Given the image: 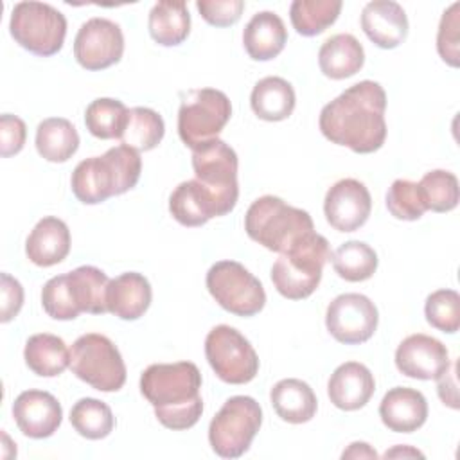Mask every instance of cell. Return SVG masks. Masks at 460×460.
<instances>
[{"instance_id":"484cf974","label":"cell","mask_w":460,"mask_h":460,"mask_svg":"<svg viewBox=\"0 0 460 460\" xmlns=\"http://www.w3.org/2000/svg\"><path fill=\"white\" fill-rule=\"evenodd\" d=\"M365 63V50L352 34H334L318 50V65L323 75L345 79L358 74Z\"/></svg>"},{"instance_id":"7c38bea8","label":"cell","mask_w":460,"mask_h":460,"mask_svg":"<svg viewBox=\"0 0 460 460\" xmlns=\"http://www.w3.org/2000/svg\"><path fill=\"white\" fill-rule=\"evenodd\" d=\"M192 169L196 180L207 187L225 214L232 212L237 198V155L221 138H212L192 149Z\"/></svg>"},{"instance_id":"7dc6e473","label":"cell","mask_w":460,"mask_h":460,"mask_svg":"<svg viewBox=\"0 0 460 460\" xmlns=\"http://www.w3.org/2000/svg\"><path fill=\"white\" fill-rule=\"evenodd\" d=\"M399 456H424L419 449H413V447H410V446H395L394 449H390V451H386L385 453V458H399Z\"/></svg>"},{"instance_id":"7bdbcfd3","label":"cell","mask_w":460,"mask_h":460,"mask_svg":"<svg viewBox=\"0 0 460 460\" xmlns=\"http://www.w3.org/2000/svg\"><path fill=\"white\" fill-rule=\"evenodd\" d=\"M27 138L25 122L11 113L0 117V155L4 158L13 156L23 149Z\"/></svg>"},{"instance_id":"cb8c5ba5","label":"cell","mask_w":460,"mask_h":460,"mask_svg":"<svg viewBox=\"0 0 460 460\" xmlns=\"http://www.w3.org/2000/svg\"><path fill=\"white\" fill-rule=\"evenodd\" d=\"M288 41V31L282 18L271 11H261L250 18L243 31V45L255 61L277 58Z\"/></svg>"},{"instance_id":"277c9868","label":"cell","mask_w":460,"mask_h":460,"mask_svg":"<svg viewBox=\"0 0 460 460\" xmlns=\"http://www.w3.org/2000/svg\"><path fill=\"white\" fill-rule=\"evenodd\" d=\"M327 261H331L329 243L313 230L273 262L271 282L289 300L307 298L318 288Z\"/></svg>"},{"instance_id":"ee69618b","label":"cell","mask_w":460,"mask_h":460,"mask_svg":"<svg viewBox=\"0 0 460 460\" xmlns=\"http://www.w3.org/2000/svg\"><path fill=\"white\" fill-rule=\"evenodd\" d=\"M0 291H2V323L11 322L23 305V288L9 273L0 275Z\"/></svg>"},{"instance_id":"7402d4cb","label":"cell","mask_w":460,"mask_h":460,"mask_svg":"<svg viewBox=\"0 0 460 460\" xmlns=\"http://www.w3.org/2000/svg\"><path fill=\"white\" fill-rule=\"evenodd\" d=\"M70 252V230L65 221L54 216H47L36 223L31 230L25 253L36 266L49 268L65 261Z\"/></svg>"},{"instance_id":"ac0fdd59","label":"cell","mask_w":460,"mask_h":460,"mask_svg":"<svg viewBox=\"0 0 460 460\" xmlns=\"http://www.w3.org/2000/svg\"><path fill=\"white\" fill-rule=\"evenodd\" d=\"M361 29L379 49H395L406 40L408 18L397 2L374 0L361 11Z\"/></svg>"},{"instance_id":"f6af8a7d","label":"cell","mask_w":460,"mask_h":460,"mask_svg":"<svg viewBox=\"0 0 460 460\" xmlns=\"http://www.w3.org/2000/svg\"><path fill=\"white\" fill-rule=\"evenodd\" d=\"M456 367V365H455ZM455 367H453V372H444L437 381V392H438V397L442 399L444 404H447L449 408L456 410L458 408V394H456V377H455Z\"/></svg>"},{"instance_id":"60d3db41","label":"cell","mask_w":460,"mask_h":460,"mask_svg":"<svg viewBox=\"0 0 460 460\" xmlns=\"http://www.w3.org/2000/svg\"><path fill=\"white\" fill-rule=\"evenodd\" d=\"M458 9L460 4L455 2L447 11H444L437 32V50L451 66H458Z\"/></svg>"},{"instance_id":"e0dca14e","label":"cell","mask_w":460,"mask_h":460,"mask_svg":"<svg viewBox=\"0 0 460 460\" xmlns=\"http://www.w3.org/2000/svg\"><path fill=\"white\" fill-rule=\"evenodd\" d=\"M13 417L25 437L47 438L58 431L63 420V408L45 390H25L13 402Z\"/></svg>"},{"instance_id":"e575fe53","label":"cell","mask_w":460,"mask_h":460,"mask_svg":"<svg viewBox=\"0 0 460 460\" xmlns=\"http://www.w3.org/2000/svg\"><path fill=\"white\" fill-rule=\"evenodd\" d=\"M128 108L119 99L99 97L86 106L84 124L86 129L102 140L120 138L126 122H128Z\"/></svg>"},{"instance_id":"7a4b0ae2","label":"cell","mask_w":460,"mask_h":460,"mask_svg":"<svg viewBox=\"0 0 460 460\" xmlns=\"http://www.w3.org/2000/svg\"><path fill=\"white\" fill-rule=\"evenodd\" d=\"M201 374L190 361L155 363L140 376V392L153 406L158 422L169 429L192 428L201 413Z\"/></svg>"},{"instance_id":"9a60e30c","label":"cell","mask_w":460,"mask_h":460,"mask_svg":"<svg viewBox=\"0 0 460 460\" xmlns=\"http://www.w3.org/2000/svg\"><path fill=\"white\" fill-rule=\"evenodd\" d=\"M372 210L368 189L354 178L336 181L325 194L323 212L327 223L338 232H354L361 228Z\"/></svg>"},{"instance_id":"30bf717a","label":"cell","mask_w":460,"mask_h":460,"mask_svg":"<svg viewBox=\"0 0 460 460\" xmlns=\"http://www.w3.org/2000/svg\"><path fill=\"white\" fill-rule=\"evenodd\" d=\"M207 289L212 298L235 316H253L262 311L266 293L257 277L241 262L219 261L207 271Z\"/></svg>"},{"instance_id":"6da1fadb","label":"cell","mask_w":460,"mask_h":460,"mask_svg":"<svg viewBox=\"0 0 460 460\" xmlns=\"http://www.w3.org/2000/svg\"><path fill=\"white\" fill-rule=\"evenodd\" d=\"M386 93L376 81H359L320 111V131L332 144L354 153L377 151L386 138Z\"/></svg>"},{"instance_id":"f546056e","label":"cell","mask_w":460,"mask_h":460,"mask_svg":"<svg viewBox=\"0 0 460 460\" xmlns=\"http://www.w3.org/2000/svg\"><path fill=\"white\" fill-rule=\"evenodd\" d=\"M79 147V135L74 124L63 117H50L38 124L36 149L41 158L63 164L75 155Z\"/></svg>"},{"instance_id":"f1b7e54d","label":"cell","mask_w":460,"mask_h":460,"mask_svg":"<svg viewBox=\"0 0 460 460\" xmlns=\"http://www.w3.org/2000/svg\"><path fill=\"white\" fill-rule=\"evenodd\" d=\"M23 358L27 367L41 377H54L70 367V350L66 343L49 332L34 334L27 340L23 349Z\"/></svg>"},{"instance_id":"ffe728a7","label":"cell","mask_w":460,"mask_h":460,"mask_svg":"<svg viewBox=\"0 0 460 460\" xmlns=\"http://www.w3.org/2000/svg\"><path fill=\"white\" fill-rule=\"evenodd\" d=\"M379 417L390 431L411 433L426 422L428 401L415 388L394 386L379 404Z\"/></svg>"},{"instance_id":"d6986e66","label":"cell","mask_w":460,"mask_h":460,"mask_svg":"<svg viewBox=\"0 0 460 460\" xmlns=\"http://www.w3.org/2000/svg\"><path fill=\"white\" fill-rule=\"evenodd\" d=\"M376 381L372 372L358 361L341 363L329 377L327 394L331 402L345 411L363 408L374 395Z\"/></svg>"},{"instance_id":"5b68a950","label":"cell","mask_w":460,"mask_h":460,"mask_svg":"<svg viewBox=\"0 0 460 460\" xmlns=\"http://www.w3.org/2000/svg\"><path fill=\"white\" fill-rule=\"evenodd\" d=\"M244 230L252 241L271 252L284 253L300 237L313 232L314 226L309 212L268 194L255 199L246 210Z\"/></svg>"},{"instance_id":"ba28073f","label":"cell","mask_w":460,"mask_h":460,"mask_svg":"<svg viewBox=\"0 0 460 460\" xmlns=\"http://www.w3.org/2000/svg\"><path fill=\"white\" fill-rule=\"evenodd\" d=\"M9 31L25 50L49 58L61 50L66 36V18L43 2H18L11 13Z\"/></svg>"},{"instance_id":"74e56055","label":"cell","mask_w":460,"mask_h":460,"mask_svg":"<svg viewBox=\"0 0 460 460\" xmlns=\"http://www.w3.org/2000/svg\"><path fill=\"white\" fill-rule=\"evenodd\" d=\"M426 320L442 332H456L460 329V295L455 289H437L426 298Z\"/></svg>"},{"instance_id":"8d00e7d4","label":"cell","mask_w":460,"mask_h":460,"mask_svg":"<svg viewBox=\"0 0 460 460\" xmlns=\"http://www.w3.org/2000/svg\"><path fill=\"white\" fill-rule=\"evenodd\" d=\"M419 189L428 210L449 212L458 205V180L444 169L429 171L419 181Z\"/></svg>"},{"instance_id":"8fae6325","label":"cell","mask_w":460,"mask_h":460,"mask_svg":"<svg viewBox=\"0 0 460 460\" xmlns=\"http://www.w3.org/2000/svg\"><path fill=\"white\" fill-rule=\"evenodd\" d=\"M205 356L216 376L228 385L250 383L259 372L252 343L230 325H216L205 338Z\"/></svg>"},{"instance_id":"4316f807","label":"cell","mask_w":460,"mask_h":460,"mask_svg":"<svg viewBox=\"0 0 460 460\" xmlns=\"http://www.w3.org/2000/svg\"><path fill=\"white\" fill-rule=\"evenodd\" d=\"M295 102L296 97L291 83L277 75H268L255 83L250 95L253 113L268 122L288 119L295 110Z\"/></svg>"},{"instance_id":"f35d334b","label":"cell","mask_w":460,"mask_h":460,"mask_svg":"<svg viewBox=\"0 0 460 460\" xmlns=\"http://www.w3.org/2000/svg\"><path fill=\"white\" fill-rule=\"evenodd\" d=\"M388 212L402 221H415L428 210L419 183L410 180H395L386 192Z\"/></svg>"},{"instance_id":"4fadbf2b","label":"cell","mask_w":460,"mask_h":460,"mask_svg":"<svg viewBox=\"0 0 460 460\" xmlns=\"http://www.w3.org/2000/svg\"><path fill=\"white\" fill-rule=\"evenodd\" d=\"M377 307L361 293L338 295L325 313L327 331L336 341L345 345L368 341L377 329Z\"/></svg>"},{"instance_id":"b9f144b4","label":"cell","mask_w":460,"mask_h":460,"mask_svg":"<svg viewBox=\"0 0 460 460\" xmlns=\"http://www.w3.org/2000/svg\"><path fill=\"white\" fill-rule=\"evenodd\" d=\"M196 7L201 18L216 27H230L239 22L244 2L243 0H198Z\"/></svg>"},{"instance_id":"5bb4252c","label":"cell","mask_w":460,"mask_h":460,"mask_svg":"<svg viewBox=\"0 0 460 460\" xmlns=\"http://www.w3.org/2000/svg\"><path fill=\"white\" fill-rule=\"evenodd\" d=\"M124 54V36L120 27L108 18H90L74 40V56L86 70H104L120 61Z\"/></svg>"},{"instance_id":"1f68e13d","label":"cell","mask_w":460,"mask_h":460,"mask_svg":"<svg viewBox=\"0 0 460 460\" xmlns=\"http://www.w3.org/2000/svg\"><path fill=\"white\" fill-rule=\"evenodd\" d=\"M331 262L340 279L363 282L376 273L377 253L363 241H347L331 253Z\"/></svg>"},{"instance_id":"d4e9b609","label":"cell","mask_w":460,"mask_h":460,"mask_svg":"<svg viewBox=\"0 0 460 460\" xmlns=\"http://www.w3.org/2000/svg\"><path fill=\"white\" fill-rule=\"evenodd\" d=\"M270 401L275 413L289 424L309 422L318 408L316 395L313 388L295 377L280 379L270 392Z\"/></svg>"},{"instance_id":"44dd1931","label":"cell","mask_w":460,"mask_h":460,"mask_svg":"<svg viewBox=\"0 0 460 460\" xmlns=\"http://www.w3.org/2000/svg\"><path fill=\"white\" fill-rule=\"evenodd\" d=\"M169 212L183 226H201L223 216L214 194L198 180L181 181L169 196Z\"/></svg>"},{"instance_id":"d6a6232c","label":"cell","mask_w":460,"mask_h":460,"mask_svg":"<svg viewBox=\"0 0 460 460\" xmlns=\"http://www.w3.org/2000/svg\"><path fill=\"white\" fill-rule=\"evenodd\" d=\"M164 133L165 124L162 115L151 108L137 106L128 111V122L119 140L135 151H149L162 142Z\"/></svg>"},{"instance_id":"603a6c76","label":"cell","mask_w":460,"mask_h":460,"mask_svg":"<svg viewBox=\"0 0 460 460\" xmlns=\"http://www.w3.org/2000/svg\"><path fill=\"white\" fill-rule=\"evenodd\" d=\"M153 291L149 280L137 271H128L108 284V313L120 320H138L151 305Z\"/></svg>"},{"instance_id":"836d02e7","label":"cell","mask_w":460,"mask_h":460,"mask_svg":"<svg viewBox=\"0 0 460 460\" xmlns=\"http://www.w3.org/2000/svg\"><path fill=\"white\" fill-rule=\"evenodd\" d=\"M340 11V0H295L289 7V18L298 34L316 36L338 20Z\"/></svg>"},{"instance_id":"8992f818","label":"cell","mask_w":460,"mask_h":460,"mask_svg":"<svg viewBox=\"0 0 460 460\" xmlns=\"http://www.w3.org/2000/svg\"><path fill=\"white\" fill-rule=\"evenodd\" d=\"M261 424V404L250 395H234L210 420L208 442L221 458H239L250 449Z\"/></svg>"},{"instance_id":"3957f363","label":"cell","mask_w":460,"mask_h":460,"mask_svg":"<svg viewBox=\"0 0 460 460\" xmlns=\"http://www.w3.org/2000/svg\"><path fill=\"white\" fill-rule=\"evenodd\" d=\"M142 160L138 151L128 146L108 149L102 156L79 162L72 172L70 185L74 196L84 205H97L110 196H119L133 189L140 178Z\"/></svg>"},{"instance_id":"2e32d148","label":"cell","mask_w":460,"mask_h":460,"mask_svg":"<svg viewBox=\"0 0 460 460\" xmlns=\"http://www.w3.org/2000/svg\"><path fill=\"white\" fill-rule=\"evenodd\" d=\"M395 367L411 379H438L449 370V352L446 345L428 334H411L404 338L395 350Z\"/></svg>"},{"instance_id":"ab89813d","label":"cell","mask_w":460,"mask_h":460,"mask_svg":"<svg viewBox=\"0 0 460 460\" xmlns=\"http://www.w3.org/2000/svg\"><path fill=\"white\" fill-rule=\"evenodd\" d=\"M41 305L54 320H74L79 316L81 311L74 300L66 273L47 280L41 289Z\"/></svg>"},{"instance_id":"9c48e42d","label":"cell","mask_w":460,"mask_h":460,"mask_svg":"<svg viewBox=\"0 0 460 460\" xmlns=\"http://www.w3.org/2000/svg\"><path fill=\"white\" fill-rule=\"evenodd\" d=\"M232 115L226 93L216 88L190 90L178 111V135L185 146H198L217 138Z\"/></svg>"},{"instance_id":"83f0119b","label":"cell","mask_w":460,"mask_h":460,"mask_svg":"<svg viewBox=\"0 0 460 460\" xmlns=\"http://www.w3.org/2000/svg\"><path fill=\"white\" fill-rule=\"evenodd\" d=\"M151 38L162 47H174L187 40L190 32V14L185 2H156L147 20Z\"/></svg>"},{"instance_id":"4dcf8cb0","label":"cell","mask_w":460,"mask_h":460,"mask_svg":"<svg viewBox=\"0 0 460 460\" xmlns=\"http://www.w3.org/2000/svg\"><path fill=\"white\" fill-rule=\"evenodd\" d=\"M74 300L81 313L102 314L108 313L106 295H108V275L95 266H79L66 273Z\"/></svg>"},{"instance_id":"52a82bcc","label":"cell","mask_w":460,"mask_h":460,"mask_svg":"<svg viewBox=\"0 0 460 460\" xmlns=\"http://www.w3.org/2000/svg\"><path fill=\"white\" fill-rule=\"evenodd\" d=\"M72 372L99 392H117L126 383V365L115 343L104 334L79 336L70 349Z\"/></svg>"},{"instance_id":"bcb514c9","label":"cell","mask_w":460,"mask_h":460,"mask_svg":"<svg viewBox=\"0 0 460 460\" xmlns=\"http://www.w3.org/2000/svg\"><path fill=\"white\" fill-rule=\"evenodd\" d=\"M341 458H377V453L376 449L370 447V444L367 442H352L343 453H341Z\"/></svg>"},{"instance_id":"d590c367","label":"cell","mask_w":460,"mask_h":460,"mask_svg":"<svg viewBox=\"0 0 460 460\" xmlns=\"http://www.w3.org/2000/svg\"><path fill=\"white\" fill-rule=\"evenodd\" d=\"M70 424L81 437L101 440L113 431L115 417L106 402L93 397H83L70 410Z\"/></svg>"}]
</instances>
